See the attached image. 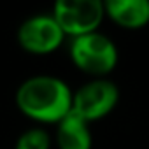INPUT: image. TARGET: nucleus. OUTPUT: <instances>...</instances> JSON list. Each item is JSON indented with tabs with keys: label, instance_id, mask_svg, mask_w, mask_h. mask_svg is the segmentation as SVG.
Returning a JSON list of instances; mask_svg holds the SVG:
<instances>
[{
	"label": "nucleus",
	"instance_id": "obj_1",
	"mask_svg": "<svg viewBox=\"0 0 149 149\" xmlns=\"http://www.w3.org/2000/svg\"><path fill=\"white\" fill-rule=\"evenodd\" d=\"M16 105L33 121L60 123L72 109V91L54 76H33L19 84Z\"/></svg>",
	"mask_w": 149,
	"mask_h": 149
},
{
	"label": "nucleus",
	"instance_id": "obj_2",
	"mask_svg": "<svg viewBox=\"0 0 149 149\" xmlns=\"http://www.w3.org/2000/svg\"><path fill=\"white\" fill-rule=\"evenodd\" d=\"M70 58L79 70L102 79V76L114 70L118 63V49L107 35L93 32L72 39Z\"/></svg>",
	"mask_w": 149,
	"mask_h": 149
},
{
	"label": "nucleus",
	"instance_id": "obj_3",
	"mask_svg": "<svg viewBox=\"0 0 149 149\" xmlns=\"http://www.w3.org/2000/svg\"><path fill=\"white\" fill-rule=\"evenodd\" d=\"M54 21L61 32L72 39L98 32L105 18V7L100 0H58L53 7Z\"/></svg>",
	"mask_w": 149,
	"mask_h": 149
},
{
	"label": "nucleus",
	"instance_id": "obj_4",
	"mask_svg": "<svg viewBox=\"0 0 149 149\" xmlns=\"http://www.w3.org/2000/svg\"><path fill=\"white\" fill-rule=\"evenodd\" d=\"M119 91L112 81L95 79L72 93V112L83 121H97L107 116L118 104Z\"/></svg>",
	"mask_w": 149,
	"mask_h": 149
},
{
	"label": "nucleus",
	"instance_id": "obj_5",
	"mask_svg": "<svg viewBox=\"0 0 149 149\" xmlns=\"http://www.w3.org/2000/svg\"><path fill=\"white\" fill-rule=\"evenodd\" d=\"M65 33L51 14H37L21 23L18 30L19 46L33 54H47L61 46Z\"/></svg>",
	"mask_w": 149,
	"mask_h": 149
},
{
	"label": "nucleus",
	"instance_id": "obj_6",
	"mask_svg": "<svg viewBox=\"0 0 149 149\" xmlns=\"http://www.w3.org/2000/svg\"><path fill=\"white\" fill-rule=\"evenodd\" d=\"M104 7L105 16L121 28L137 30L149 23V0H109Z\"/></svg>",
	"mask_w": 149,
	"mask_h": 149
},
{
	"label": "nucleus",
	"instance_id": "obj_7",
	"mask_svg": "<svg viewBox=\"0 0 149 149\" xmlns=\"http://www.w3.org/2000/svg\"><path fill=\"white\" fill-rule=\"evenodd\" d=\"M56 144L58 149H91V133L88 123L72 111L56 123Z\"/></svg>",
	"mask_w": 149,
	"mask_h": 149
},
{
	"label": "nucleus",
	"instance_id": "obj_8",
	"mask_svg": "<svg viewBox=\"0 0 149 149\" xmlns=\"http://www.w3.org/2000/svg\"><path fill=\"white\" fill-rule=\"evenodd\" d=\"M51 139L42 128H30L19 135L14 149H49Z\"/></svg>",
	"mask_w": 149,
	"mask_h": 149
}]
</instances>
